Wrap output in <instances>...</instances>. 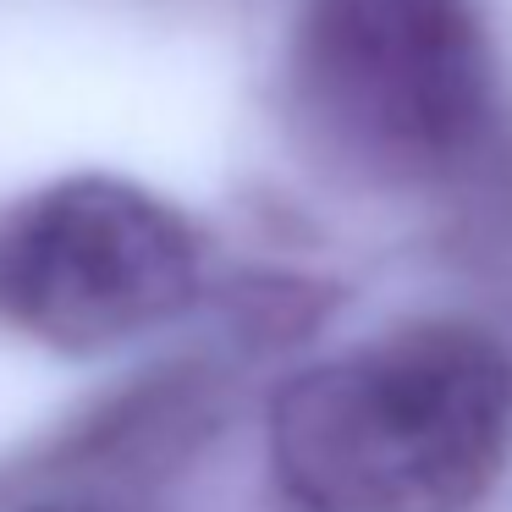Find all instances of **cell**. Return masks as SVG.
Listing matches in <instances>:
<instances>
[{"label":"cell","mask_w":512,"mask_h":512,"mask_svg":"<svg viewBox=\"0 0 512 512\" xmlns=\"http://www.w3.org/2000/svg\"><path fill=\"white\" fill-rule=\"evenodd\" d=\"M512 452V353L463 314H413L298 364L265 402L292 512H479Z\"/></svg>","instance_id":"1"},{"label":"cell","mask_w":512,"mask_h":512,"mask_svg":"<svg viewBox=\"0 0 512 512\" xmlns=\"http://www.w3.org/2000/svg\"><path fill=\"white\" fill-rule=\"evenodd\" d=\"M287 111L336 177L435 199L512 127L479 0H298Z\"/></svg>","instance_id":"2"},{"label":"cell","mask_w":512,"mask_h":512,"mask_svg":"<svg viewBox=\"0 0 512 512\" xmlns=\"http://www.w3.org/2000/svg\"><path fill=\"white\" fill-rule=\"evenodd\" d=\"M210 292L204 226L133 177L72 171L0 204V331L45 353H111Z\"/></svg>","instance_id":"3"},{"label":"cell","mask_w":512,"mask_h":512,"mask_svg":"<svg viewBox=\"0 0 512 512\" xmlns=\"http://www.w3.org/2000/svg\"><path fill=\"white\" fill-rule=\"evenodd\" d=\"M226 419V380L210 364H166L138 375L67 435L39 452V474L89 468V474H166L188 463Z\"/></svg>","instance_id":"4"},{"label":"cell","mask_w":512,"mask_h":512,"mask_svg":"<svg viewBox=\"0 0 512 512\" xmlns=\"http://www.w3.org/2000/svg\"><path fill=\"white\" fill-rule=\"evenodd\" d=\"M347 292L331 276H309V270L287 265H254L237 270L232 281L210 292V303L221 309L226 331L243 353H287L303 347L314 331L331 325V314L342 309Z\"/></svg>","instance_id":"5"},{"label":"cell","mask_w":512,"mask_h":512,"mask_svg":"<svg viewBox=\"0 0 512 512\" xmlns=\"http://www.w3.org/2000/svg\"><path fill=\"white\" fill-rule=\"evenodd\" d=\"M17 512H94V507H17Z\"/></svg>","instance_id":"6"}]
</instances>
